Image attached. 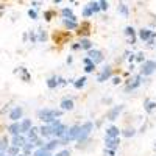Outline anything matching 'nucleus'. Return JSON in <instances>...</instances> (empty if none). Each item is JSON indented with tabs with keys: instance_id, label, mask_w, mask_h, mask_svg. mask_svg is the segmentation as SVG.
I'll list each match as a JSON object with an SVG mask.
<instances>
[{
	"instance_id": "nucleus-32",
	"label": "nucleus",
	"mask_w": 156,
	"mask_h": 156,
	"mask_svg": "<svg viewBox=\"0 0 156 156\" xmlns=\"http://www.w3.org/2000/svg\"><path fill=\"white\" fill-rule=\"evenodd\" d=\"M120 134L125 136V137H133L136 134V129L134 128H126V129H123V131H120Z\"/></svg>"
},
{
	"instance_id": "nucleus-5",
	"label": "nucleus",
	"mask_w": 156,
	"mask_h": 156,
	"mask_svg": "<svg viewBox=\"0 0 156 156\" xmlns=\"http://www.w3.org/2000/svg\"><path fill=\"white\" fill-rule=\"evenodd\" d=\"M156 72V61L153 59H145L144 62H142V66H140V73L142 76H148L151 73Z\"/></svg>"
},
{
	"instance_id": "nucleus-9",
	"label": "nucleus",
	"mask_w": 156,
	"mask_h": 156,
	"mask_svg": "<svg viewBox=\"0 0 156 156\" xmlns=\"http://www.w3.org/2000/svg\"><path fill=\"white\" fill-rule=\"evenodd\" d=\"M120 145V137H105V147L106 150H112L115 151Z\"/></svg>"
},
{
	"instance_id": "nucleus-34",
	"label": "nucleus",
	"mask_w": 156,
	"mask_h": 156,
	"mask_svg": "<svg viewBox=\"0 0 156 156\" xmlns=\"http://www.w3.org/2000/svg\"><path fill=\"white\" fill-rule=\"evenodd\" d=\"M33 156H51V153L47 151L45 148H37V150L33 153Z\"/></svg>"
},
{
	"instance_id": "nucleus-43",
	"label": "nucleus",
	"mask_w": 156,
	"mask_h": 156,
	"mask_svg": "<svg viewBox=\"0 0 156 156\" xmlns=\"http://www.w3.org/2000/svg\"><path fill=\"white\" fill-rule=\"evenodd\" d=\"M28 36H30V41H31V42H37V36L34 34V31H30Z\"/></svg>"
},
{
	"instance_id": "nucleus-26",
	"label": "nucleus",
	"mask_w": 156,
	"mask_h": 156,
	"mask_svg": "<svg viewBox=\"0 0 156 156\" xmlns=\"http://www.w3.org/2000/svg\"><path fill=\"white\" fill-rule=\"evenodd\" d=\"M62 23L67 30H76L78 28V22H73V20H69V19H62Z\"/></svg>"
},
{
	"instance_id": "nucleus-50",
	"label": "nucleus",
	"mask_w": 156,
	"mask_h": 156,
	"mask_svg": "<svg viewBox=\"0 0 156 156\" xmlns=\"http://www.w3.org/2000/svg\"><path fill=\"white\" fill-rule=\"evenodd\" d=\"M6 153H3V151H0V156H5Z\"/></svg>"
},
{
	"instance_id": "nucleus-29",
	"label": "nucleus",
	"mask_w": 156,
	"mask_h": 156,
	"mask_svg": "<svg viewBox=\"0 0 156 156\" xmlns=\"http://www.w3.org/2000/svg\"><path fill=\"white\" fill-rule=\"evenodd\" d=\"M22 148H23V154H25V156H28V154L33 151V148H34V144H33V142H30V140H27V144H25Z\"/></svg>"
},
{
	"instance_id": "nucleus-51",
	"label": "nucleus",
	"mask_w": 156,
	"mask_h": 156,
	"mask_svg": "<svg viewBox=\"0 0 156 156\" xmlns=\"http://www.w3.org/2000/svg\"><path fill=\"white\" fill-rule=\"evenodd\" d=\"M2 9H3V5H2V3H0V11H2Z\"/></svg>"
},
{
	"instance_id": "nucleus-36",
	"label": "nucleus",
	"mask_w": 156,
	"mask_h": 156,
	"mask_svg": "<svg viewBox=\"0 0 156 156\" xmlns=\"http://www.w3.org/2000/svg\"><path fill=\"white\" fill-rule=\"evenodd\" d=\"M117 11L122 12L123 16H128V6H126L125 3H120V5H119V8H117Z\"/></svg>"
},
{
	"instance_id": "nucleus-11",
	"label": "nucleus",
	"mask_w": 156,
	"mask_h": 156,
	"mask_svg": "<svg viewBox=\"0 0 156 156\" xmlns=\"http://www.w3.org/2000/svg\"><path fill=\"white\" fill-rule=\"evenodd\" d=\"M22 115H23L22 106H14L9 111V120L11 122H19V119H22Z\"/></svg>"
},
{
	"instance_id": "nucleus-21",
	"label": "nucleus",
	"mask_w": 156,
	"mask_h": 156,
	"mask_svg": "<svg viewBox=\"0 0 156 156\" xmlns=\"http://www.w3.org/2000/svg\"><path fill=\"white\" fill-rule=\"evenodd\" d=\"M78 44H80V48H83V50H87V51L94 48V44H92V41H89L87 37H81V41L78 42Z\"/></svg>"
},
{
	"instance_id": "nucleus-45",
	"label": "nucleus",
	"mask_w": 156,
	"mask_h": 156,
	"mask_svg": "<svg viewBox=\"0 0 156 156\" xmlns=\"http://www.w3.org/2000/svg\"><path fill=\"white\" fill-rule=\"evenodd\" d=\"M105 156H115V151H112V150H105Z\"/></svg>"
},
{
	"instance_id": "nucleus-38",
	"label": "nucleus",
	"mask_w": 156,
	"mask_h": 156,
	"mask_svg": "<svg viewBox=\"0 0 156 156\" xmlns=\"http://www.w3.org/2000/svg\"><path fill=\"white\" fill-rule=\"evenodd\" d=\"M51 156H70V150L69 148H64L61 151H56L55 154H51Z\"/></svg>"
},
{
	"instance_id": "nucleus-27",
	"label": "nucleus",
	"mask_w": 156,
	"mask_h": 156,
	"mask_svg": "<svg viewBox=\"0 0 156 156\" xmlns=\"http://www.w3.org/2000/svg\"><path fill=\"white\" fill-rule=\"evenodd\" d=\"M144 109H145L147 112H153V111L156 109V103H154V101H150V100H145V101H144Z\"/></svg>"
},
{
	"instance_id": "nucleus-19",
	"label": "nucleus",
	"mask_w": 156,
	"mask_h": 156,
	"mask_svg": "<svg viewBox=\"0 0 156 156\" xmlns=\"http://www.w3.org/2000/svg\"><path fill=\"white\" fill-rule=\"evenodd\" d=\"M6 129L9 131V134L17 136V134H20V123H19V122H11V123L8 125Z\"/></svg>"
},
{
	"instance_id": "nucleus-49",
	"label": "nucleus",
	"mask_w": 156,
	"mask_h": 156,
	"mask_svg": "<svg viewBox=\"0 0 156 156\" xmlns=\"http://www.w3.org/2000/svg\"><path fill=\"white\" fill-rule=\"evenodd\" d=\"M72 61H73V59H72V56H69V58H67V64H72Z\"/></svg>"
},
{
	"instance_id": "nucleus-4",
	"label": "nucleus",
	"mask_w": 156,
	"mask_h": 156,
	"mask_svg": "<svg viewBox=\"0 0 156 156\" xmlns=\"http://www.w3.org/2000/svg\"><path fill=\"white\" fill-rule=\"evenodd\" d=\"M51 126V136H53L55 139H58V140H61L62 137H64V134H66V131H67V125H64L62 122H55V123H51L50 125Z\"/></svg>"
},
{
	"instance_id": "nucleus-14",
	"label": "nucleus",
	"mask_w": 156,
	"mask_h": 156,
	"mask_svg": "<svg viewBox=\"0 0 156 156\" xmlns=\"http://www.w3.org/2000/svg\"><path fill=\"white\" fill-rule=\"evenodd\" d=\"M59 106H61V111H62V112H64V111H72V109L75 108V103H73L72 98H62L61 103H59Z\"/></svg>"
},
{
	"instance_id": "nucleus-24",
	"label": "nucleus",
	"mask_w": 156,
	"mask_h": 156,
	"mask_svg": "<svg viewBox=\"0 0 156 156\" xmlns=\"http://www.w3.org/2000/svg\"><path fill=\"white\" fill-rule=\"evenodd\" d=\"M27 139L30 140V142H34L36 139H39V128H36V126H33L30 131L27 133Z\"/></svg>"
},
{
	"instance_id": "nucleus-7",
	"label": "nucleus",
	"mask_w": 156,
	"mask_h": 156,
	"mask_svg": "<svg viewBox=\"0 0 156 156\" xmlns=\"http://www.w3.org/2000/svg\"><path fill=\"white\" fill-rule=\"evenodd\" d=\"M87 58L92 61L95 66H97V64H100V62H103V53H101L100 50H97V48L89 50V51H87Z\"/></svg>"
},
{
	"instance_id": "nucleus-31",
	"label": "nucleus",
	"mask_w": 156,
	"mask_h": 156,
	"mask_svg": "<svg viewBox=\"0 0 156 156\" xmlns=\"http://www.w3.org/2000/svg\"><path fill=\"white\" fill-rule=\"evenodd\" d=\"M8 147H9V142H8V139H6V137H2V139H0V151L6 153Z\"/></svg>"
},
{
	"instance_id": "nucleus-28",
	"label": "nucleus",
	"mask_w": 156,
	"mask_h": 156,
	"mask_svg": "<svg viewBox=\"0 0 156 156\" xmlns=\"http://www.w3.org/2000/svg\"><path fill=\"white\" fill-rule=\"evenodd\" d=\"M86 76H81V78H78V80H75L73 81V86L76 87V89H83L84 86H86Z\"/></svg>"
},
{
	"instance_id": "nucleus-15",
	"label": "nucleus",
	"mask_w": 156,
	"mask_h": 156,
	"mask_svg": "<svg viewBox=\"0 0 156 156\" xmlns=\"http://www.w3.org/2000/svg\"><path fill=\"white\" fill-rule=\"evenodd\" d=\"M19 123H20V134H22V136H23V134H27L30 129L33 128L31 119H23V120H20Z\"/></svg>"
},
{
	"instance_id": "nucleus-39",
	"label": "nucleus",
	"mask_w": 156,
	"mask_h": 156,
	"mask_svg": "<svg viewBox=\"0 0 156 156\" xmlns=\"http://www.w3.org/2000/svg\"><path fill=\"white\" fill-rule=\"evenodd\" d=\"M98 5H100V11H106V9L109 8V3H108V2H105V0H100Z\"/></svg>"
},
{
	"instance_id": "nucleus-1",
	"label": "nucleus",
	"mask_w": 156,
	"mask_h": 156,
	"mask_svg": "<svg viewBox=\"0 0 156 156\" xmlns=\"http://www.w3.org/2000/svg\"><path fill=\"white\" fill-rule=\"evenodd\" d=\"M61 115H62V111L61 109L45 108V109H39L37 111V119H41L44 122V125H51V123L58 122Z\"/></svg>"
},
{
	"instance_id": "nucleus-18",
	"label": "nucleus",
	"mask_w": 156,
	"mask_h": 156,
	"mask_svg": "<svg viewBox=\"0 0 156 156\" xmlns=\"http://www.w3.org/2000/svg\"><path fill=\"white\" fill-rule=\"evenodd\" d=\"M61 16H62L64 19H69V20L76 22V16L73 14V9H72V8H62V9H61Z\"/></svg>"
},
{
	"instance_id": "nucleus-10",
	"label": "nucleus",
	"mask_w": 156,
	"mask_h": 156,
	"mask_svg": "<svg viewBox=\"0 0 156 156\" xmlns=\"http://www.w3.org/2000/svg\"><path fill=\"white\" fill-rule=\"evenodd\" d=\"M142 83H144V76H142V75H136L133 81L129 80V83L126 84L125 90H126V92H129V90H134V89H137V87H139Z\"/></svg>"
},
{
	"instance_id": "nucleus-30",
	"label": "nucleus",
	"mask_w": 156,
	"mask_h": 156,
	"mask_svg": "<svg viewBox=\"0 0 156 156\" xmlns=\"http://www.w3.org/2000/svg\"><path fill=\"white\" fill-rule=\"evenodd\" d=\"M6 154H8V156H17V154H20V148L9 145V147H8V150H6Z\"/></svg>"
},
{
	"instance_id": "nucleus-46",
	"label": "nucleus",
	"mask_w": 156,
	"mask_h": 156,
	"mask_svg": "<svg viewBox=\"0 0 156 156\" xmlns=\"http://www.w3.org/2000/svg\"><path fill=\"white\" fill-rule=\"evenodd\" d=\"M119 83H120V78L119 76H114L112 78V84H119Z\"/></svg>"
},
{
	"instance_id": "nucleus-52",
	"label": "nucleus",
	"mask_w": 156,
	"mask_h": 156,
	"mask_svg": "<svg viewBox=\"0 0 156 156\" xmlns=\"http://www.w3.org/2000/svg\"><path fill=\"white\" fill-rule=\"evenodd\" d=\"M17 156H25V154H23V153H20V154H17Z\"/></svg>"
},
{
	"instance_id": "nucleus-17",
	"label": "nucleus",
	"mask_w": 156,
	"mask_h": 156,
	"mask_svg": "<svg viewBox=\"0 0 156 156\" xmlns=\"http://www.w3.org/2000/svg\"><path fill=\"white\" fill-rule=\"evenodd\" d=\"M105 137H119L120 136V129L117 128L115 125H111V126H108L106 129H105Z\"/></svg>"
},
{
	"instance_id": "nucleus-22",
	"label": "nucleus",
	"mask_w": 156,
	"mask_h": 156,
	"mask_svg": "<svg viewBox=\"0 0 156 156\" xmlns=\"http://www.w3.org/2000/svg\"><path fill=\"white\" fill-rule=\"evenodd\" d=\"M39 136L41 137H51V126L50 125H42L39 128Z\"/></svg>"
},
{
	"instance_id": "nucleus-6",
	"label": "nucleus",
	"mask_w": 156,
	"mask_h": 156,
	"mask_svg": "<svg viewBox=\"0 0 156 156\" xmlns=\"http://www.w3.org/2000/svg\"><path fill=\"white\" fill-rule=\"evenodd\" d=\"M122 111H123V105H115V106L109 108L108 112H106V119L111 120V122H114L117 117H119V114H120Z\"/></svg>"
},
{
	"instance_id": "nucleus-12",
	"label": "nucleus",
	"mask_w": 156,
	"mask_h": 156,
	"mask_svg": "<svg viewBox=\"0 0 156 156\" xmlns=\"http://www.w3.org/2000/svg\"><path fill=\"white\" fill-rule=\"evenodd\" d=\"M59 84H67L66 81L62 80V78H59V76H50L48 80H47V87L48 89H55L56 86H59Z\"/></svg>"
},
{
	"instance_id": "nucleus-33",
	"label": "nucleus",
	"mask_w": 156,
	"mask_h": 156,
	"mask_svg": "<svg viewBox=\"0 0 156 156\" xmlns=\"http://www.w3.org/2000/svg\"><path fill=\"white\" fill-rule=\"evenodd\" d=\"M87 6H89L90 11H92V14H97V12L100 11V5H98V2H90Z\"/></svg>"
},
{
	"instance_id": "nucleus-2",
	"label": "nucleus",
	"mask_w": 156,
	"mask_h": 156,
	"mask_svg": "<svg viewBox=\"0 0 156 156\" xmlns=\"http://www.w3.org/2000/svg\"><path fill=\"white\" fill-rule=\"evenodd\" d=\"M94 131V123L92 122H84L83 125H80V134H78V147L87 140V137L90 136V133Z\"/></svg>"
},
{
	"instance_id": "nucleus-48",
	"label": "nucleus",
	"mask_w": 156,
	"mask_h": 156,
	"mask_svg": "<svg viewBox=\"0 0 156 156\" xmlns=\"http://www.w3.org/2000/svg\"><path fill=\"white\" fill-rule=\"evenodd\" d=\"M31 5H33V6H39L41 3H39V2H31Z\"/></svg>"
},
{
	"instance_id": "nucleus-47",
	"label": "nucleus",
	"mask_w": 156,
	"mask_h": 156,
	"mask_svg": "<svg viewBox=\"0 0 156 156\" xmlns=\"http://www.w3.org/2000/svg\"><path fill=\"white\" fill-rule=\"evenodd\" d=\"M72 48H73V50H78V48H80V44H73Z\"/></svg>"
},
{
	"instance_id": "nucleus-25",
	"label": "nucleus",
	"mask_w": 156,
	"mask_h": 156,
	"mask_svg": "<svg viewBox=\"0 0 156 156\" xmlns=\"http://www.w3.org/2000/svg\"><path fill=\"white\" fill-rule=\"evenodd\" d=\"M83 62H84V72H86V73H90V72H94V70H95V64L90 61L87 56L83 59Z\"/></svg>"
},
{
	"instance_id": "nucleus-37",
	"label": "nucleus",
	"mask_w": 156,
	"mask_h": 156,
	"mask_svg": "<svg viewBox=\"0 0 156 156\" xmlns=\"http://www.w3.org/2000/svg\"><path fill=\"white\" fill-rule=\"evenodd\" d=\"M47 41V33L44 30H39V36H37V42H44Z\"/></svg>"
},
{
	"instance_id": "nucleus-41",
	"label": "nucleus",
	"mask_w": 156,
	"mask_h": 156,
	"mask_svg": "<svg viewBox=\"0 0 156 156\" xmlns=\"http://www.w3.org/2000/svg\"><path fill=\"white\" fill-rule=\"evenodd\" d=\"M28 16H30L33 20H36V19H37V12H36V9H31V8H30V9H28Z\"/></svg>"
},
{
	"instance_id": "nucleus-40",
	"label": "nucleus",
	"mask_w": 156,
	"mask_h": 156,
	"mask_svg": "<svg viewBox=\"0 0 156 156\" xmlns=\"http://www.w3.org/2000/svg\"><path fill=\"white\" fill-rule=\"evenodd\" d=\"M90 16H94V14H92V11L89 9V6H86V8L83 9V17H90Z\"/></svg>"
},
{
	"instance_id": "nucleus-8",
	"label": "nucleus",
	"mask_w": 156,
	"mask_h": 156,
	"mask_svg": "<svg viewBox=\"0 0 156 156\" xmlns=\"http://www.w3.org/2000/svg\"><path fill=\"white\" fill-rule=\"evenodd\" d=\"M111 76H112V67H111V66H105V67L101 69V72L98 73L97 81H98V83H105L106 80H109Z\"/></svg>"
},
{
	"instance_id": "nucleus-13",
	"label": "nucleus",
	"mask_w": 156,
	"mask_h": 156,
	"mask_svg": "<svg viewBox=\"0 0 156 156\" xmlns=\"http://www.w3.org/2000/svg\"><path fill=\"white\" fill-rule=\"evenodd\" d=\"M25 144H27V137L22 136V134H17V136H12V140H11V145L12 147H17V148H22Z\"/></svg>"
},
{
	"instance_id": "nucleus-35",
	"label": "nucleus",
	"mask_w": 156,
	"mask_h": 156,
	"mask_svg": "<svg viewBox=\"0 0 156 156\" xmlns=\"http://www.w3.org/2000/svg\"><path fill=\"white\" fill-rule=\"evenodd\" d=\"M19 69H20V72L23 73V75H22V80H23V81H30L31 76H30V73L27 72V69H25V67H19Z\"/></svg>"
},
{
	"instance_id": "nucleus-23",
	"label": "nucleus",
	"mask_w": 156,
	"mask_h": 156,
	"mask_svg": "<svg viewBox=\"0 0 156 156\" xmlns=\"http://www.w3.org/2000/svg\"><path fill=\"white\" fill-rule=\"evenodd\" d=\"M125 34L129 37V44H134L136 42V30L133 27H129V25H128V27L125 28Z\"/></svg>"
},
{
	"instance_id": "nucleus-42",
	"label": "nucleus",
	"mask_w": 156,
	"mask_h": 156,
	"mask_svg": "<svg viewBox=\"0 0 156 156\" xmlns=\"http://www.w3.org/2000/svg\"><path fill=\"white\" fill-rule=\"evenodd\" d=\"M44 17H45L47 22L51 20V17H53V12H51V11H45V12H44Z\"/></svg>"
},
{
	"instance_id": "nucleus-16",
	"label": "nucleus",
	"mask_w": 156,
	"mask_h": 156,
	"mask_svg": "<svg viewBox=\"0 0 156 156\" xmlns=\"http://www.w3.org/2000/svg\"><path fill=\"white\" fill-rule=\"evenodd\" d=\"M153 33H154V31H151V30H148V28H142V30L137 31V36H139L140 41L148 42V41H150V37L153 36Z\"/></svg>"
},
{
	"instance_id": "nucleus-3",
	"label": "nucleus",
	"mask_w": 156,
	"mask_h": 156,
	"mask_svg": "<svg viewBox=\"0 0 156 156\" xmlns=\"http://www.w3.org/2000/svg\"><path fill=\"white\" fill-rule=\"evenodd\" d=\"M78 134H80V125H72V126H69L67 131H66V134H64V137L59 140L61 145H66V144H69V142L76 140V139H78Z\"/></svg>"
},
{
	"instance_id": "nucleus-20",
	"label": "nucleus",
	"mask_w": 156,
	"mask_h": 156,
	"mask_svg": "<svg viewBox=\"0 0 156 156\" xmlns=\"http://www.w3.org/2000/svg\"><path fill=\"white\" fill-rule=\"evenodd\" d=\"M59 145H61V142H59L58 139H51V140H48L47 144L44 145V148H45L47 151H50V153H51V151H55Z\"/></svg>"
},
{
	"instance_id": "nucleus-44",
	"label": "nucleus",
	"mask_w": 156,
	"mask_h": 156,
	"mask_svg": "<svg viewBox=\"0 0 156 156\" xmlns=\"http://www.w3.org/2000/svg\"><path fill=\"white\" fill-rule=\"evenodd\" d=\"M136 59H137L139 62H144V61H145V59H144V53H137V55H136Z\"/></svg>"
},
{
	"instance_id": "nucleus-53",
	"label": "nucleus",
	"mask_w": 156,
	"mask_h": 156,
	"mask_svg": "<svg viewBox=\"0 0 156 156\" xmlns=\"http://www.w3.org/2000/svg\"><path fill=\"white\" fill-rule=\"evenodd\" d=\"M5 156H8V154H5Z\"/></svg>"
}]
</instances>
